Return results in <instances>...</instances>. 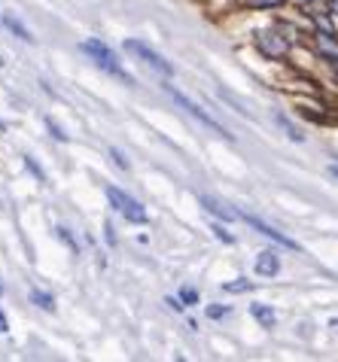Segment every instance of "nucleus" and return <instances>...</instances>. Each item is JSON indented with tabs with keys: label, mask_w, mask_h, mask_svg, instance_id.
I'll use <instances>...</instances> for the list:
<instances>
[{
	"label": "nucleus",
	"mask_w": 338,
	"mask_h": 362,
	"mask_svg": "<svg viewBox=\"0 0 338 362\" xmlns=\"http://www.w3.org/2000/svg\"><path fill=\"white\" fill-rule=\"evenodd\" d=\"M256 271H260L262 277H274L277 271H281V259H277L272 250H262V253L256 256Z\"/></svg>",
	"instance_id": "7"
},
{
	"label": "nucleus",
	"mask_w": 338,
	"mask_h": 362,
	"mask_svg": "<svg viewBox=\"0 0 338 362\" xmlns=\"http://www.w3.org/2000/svg\"><path fill=\"white\" fill-rule=\"evenodd\" d=\"M0 296H4V286H0Z\"/></svg>",
	"instance_id": "26"
},
{
	"label": "nucleus",
	"mask_w": 338,
	"mask_h": 362,
	"mask_svg": "<svg viewBox=\"0 0 338 362\" xmlns=\"http://www.w3.org/2000/svg\"><path fill=\"white\" fill-rule=\"evenodd\" d=\"M326 9H330L332 16H338V0H330V4H326Z\"/></svg>",
	"instance_id": "21"
},
{
	"label": "nucleus",
	"mask_w": 338,
	"mask_h": 362,
	"mask_svg": "<svg viewBox=\"0 0 338 362\" xmlns=\"http://www.w3.org/2000/svg\"><path fill=\"white\" fill-rule=\"evenodd\" d=\"M332 67H335V76H338V62H332Z\"/></svg>",
	"instance_id": "24"
},
{
	"label": "nucleus",
	"mask_w": 338,
	"mask_h": 362,
	"mask_svg": "<svg viewBox=\"0 0 338 362\" xmlns=\"http://www.w3.org/2000/svg\"><path fill=\"white\" fill-rule=\"evenodd\" d=\"M180 298L186 301V305H195V301H198V293H195V289H183Z\"/></svg>",
	"instance_id": "17"
},
{
	"label": "nucleus",
	"mask_w": 338,
	"mask_h": 362,
	"mask_svg": "<svg viewBox=\"0 0 338 362\" xmlns=\"http://www.w3.org/2000/svg\"><path fill=\"white\" fill-rule=\"evenodd\" d=\"M207 317H226V308H207Z\"/></svg>",
	"instance_id": "19"
},
{
	"label": "nucleus",
	"mask_w": 338,
	"mask_h": 362,
	"mask_svg": "<svg viewBox=\"0 0 338 362\" xmlns=\"http://www.w3.org/2000/svg\"><path fill=\"white\" fill-rule=\"evenodd\" d=\"M247 223H250L256 231H260V235H265V238L277 240V244H281V247H286V250H299V244H296V240H290V238L284 235V231H277V228H272V226L260 223V219H256V216H247Z\"/></svg>",
	"instance_id": "6"
},
{
	"label": "nucleus",
	"mask_w": 338,
	"mask_h": 362,
	"mask_svg": "<svg viewBox=\"0 0 338 362\" xmlns=\"http://www.w3.org/2000/svg\"><path fill=\"white\" fill-rule=\"evenodd\" d=\"M284 0H247V6H260V9H268V6H281Z\"/></svg>",
	"instance_id": "15"
},
{
	"label": "nucleus",
	"mask_w": 338,
	"mask_h": 362,
	"mask_svg": "<svg viewBox=\"0 0 338 362\" xmlns=\"http://www.w3.org/2000/svg\"><path fill=\"white\" fill-rule=\"evenodd\" d=\"M168 95H171V98L177 100V104H180V107L186 110V113H189V116H195V119H198V122H202V125H207V128H214V132H216V134H223V137H232V134H226V128H223L220 122H216V119H214V116H207V113H204V110H202V107H198V104H192V100H189L186 95H180V92H174V88H168Z\"/></svg>",
	"instance_id": "4"
},
{
	"label": "nucleus",
	"mask_w": 338,
	"mask_h": 362,
	"mask_svg": "<svg viewBox=\"0 0 338 362\" xmlns=\"http://www.w3.org/2000/svg\"><path fill=\"white\" fill-rule=\"evenodd\" d=\"M107 198H110V204L119 210V214H122L125 219H132V223H146V210L137 204L134 198H128L122 189H107Z\"/></svg>",
	"instance_id": "3"
},
{
	"label": "nucleus",
	"mask_w": 338,
	"mask_h": 362,
	"mask_svg": "<svg viewBox=\"0 0 338 362\" xmlns=\"http://www.w3.org/2000/svg\"><path fill=\"white\" fill-rule=\"evenodd\" d=\"M0 332H6V317L0 314Z\"/></svg>",
	"instance_id": "22"
},
{
	"label": "nucleus",
	"mask_w": 338,
	"mask_h": 362,
	"mask_svg": "<svg viewBox=\"0 0 338 362\" xmlns=\"http://www.w3.org/2000/svg\"><path fill=\"white\" fill-rule=\"evenodd\" d=\"M202 204H204L207 210H211V214H216V216H220V219H226V223H232V219H238V214H235V210H232V207H228V204H223V201H220V198L202 195Z\"/></svg>",
	"instance_id": "9"
},
{
	"label": "nucleus",
	"mask_w": 338,
	"mask_h": 362,
	"mask_svg": "<svg viewBox=\"0 0 338 362\" xmlns=\"http://www.w3.org/2000/svg\"><path fill=\"white\" fill-rule=\"evenodd\" d=\"M125 52H128V55H134L137 62H144V64L150 67L153 74H158V76H171V74H174V67L168 64L158 52H153V49L146 46V43H137V40H125Z\"/></svg>",
	"instance_id": "2"
},
{
	"label": "nucleus",
	"mask_w": 338,
	"mask_h": 362,
	"mask_svg": "<svg viewBox=\"0 0 338 362\" xmlns=\"http://www.w3.org/2000/svg\"><path fill=\"white\" fill-rule=\"evenodd\" d=\"M256 46H260V52L265 58H284L286 52H290L286 37H281L277 31H260V34H256Z\"/></svg>",
	"instance_id": "5"
},
{
	"label": "nucleus",
	"mask_w": 338,
	"mask_h": 362,
	"mask_svg": "<svg viewBox=\"0 0 338 362\" xmlns=\"http://www.w3.org/2000/svg\"><path fill=\"white\" fill-rule=\"evenodd\" d=\"M250 314H253L256 320H260V323H262L265 329H272V326L277 323L274 310H272V308H265V305H253V308H250Z\"/></svg>",
	"instance_id": "10"
},
{
	"label": "nucleus",
	"mask_w": 338,
	"mask_h": 362,
	"mask_svg": "<svg viewBox=\"0 0 338 362\" xmlns=\"http://www.w3.org/2000/svg\"><path fill=\"white\" fill-rule=\"evenodd\" d=\"M31 301H34L37 308H43V310H55V301H52V296L40 293V289H34V293H31Z\"/></svg>",
	"instance_id": "12"
},
{
	"label": "nucleus",
	"mask_w": 338,
	"mask_h": 362,
	"mask_svg": "<svg viewBox=\"0 0 338 362\" xmlns=\"http://www.w3.org/2000/svg\"><path fill=\"white\" fill-rule=\"evenodd\" d=\"M83 52H86L88 58H92V62H95L98 67H101V70H107V74H113L116 79H122V83L132 86V76H128L125 70H122V64L116 62L113 49H110V46H104L101 40H86V43H83Z\"/></svg>",
	"instance_id": "1"
},
{
	"label": "nucleus",
	"mask_w": 338,
	"mask_h": 362,
	"mask_svg": "<svg viewBox=\"0 0 338 362\" xmlns=\"http://www.w3.org/2000/svg\"><path fill=\"white\" fill-rule=\"evenodd\" d=\"M49 128H52V132H55V137H58V140H67V134H64V132H62V128H58L55 122H49Z\"/></svg>",
	"instance_id": "20"
},
{
	"label": "nucleus",
	"mask_w": 338,
	"mask_h": 362,
	"mask_svg": "<svg viewBox=\"0 0 338 362\" xmlns=\"http://www.w3.org/2000/svg\"><path fill=\"white\" fill-rule=\"evenodd\" d=\"M214 231H216V238H220V240H226V244H232V240H235V238L228 235V231H223L220 226H214Z\"/></svg>",
	"instance_id": "18"
},
{
	"label": "nucleus",
	"mask_w": 338,
	"mask_h": 362,
	"mask_svg": "<svg viewBox=\"0 0 338 362\" xmlns=\"http://www.w3.org/2000/svg\"><path fill=\"white\" fill-rule=\"evenodd\" d=\"M223 289H226V293H247V289H253V284H250V280H244V277H238L235 284H226Z\"/></svg>",
	"instance_id": "14"
},
{
	"label": "nucleus",
	"mask_w": 338,
	"mask_h": 362,
	"mask_svg": "<svg viewBox=\"0 0 338 362\" xmlns=\"http://www.w3.org/2000/svg\"><path fill=\"white\" fill-rule=\"evenodd\" d=\"M317 49H320V55H326L330 62H338V40L335 34H326V31H317Z\"/></svg>",
	"instance_id": "8"
},
{
	"label": "nucleus",
	"mask_w": 338,
	"mask_h": 362,
	"mask_svg": "<svg viewBox=\"0 0 338 362\" xmlns=\"http://www.w3.org/2000/svg\"><path fill=\"white\" fill-rule=\"evenodd\" d=\"M277 125H281V128H286V134H290L293 140H302V134H299V132H296V128H293L290 122H286V119H284V116H277Z\"/></svg>",
	"instance_id": "16"
},
{
	"label": "nucleus",
	"mask_w": 338,
	"mask_h": 362,
	"mask_svg": "<svg viewBox=\"0 0 338 362\" xmlns=\"http://www.w3.org/2000/svg\"><path fill=\"white\" fill-rule=\"evenodd\" d=\"M4 22H6V28H9V31H13L16 37H22V40H25V43H34V37H31V31H28V28H25L22 22H18V18H16L13 13H9V16L4 18Z\"/></svg>",
	"instance_id": "11"
},
{
	"label": "nucleus",
	"mask_w": 338,
	"mask_h": 362,
	"mask_svg": "<svg viewBox=\"0 0 338 362\" xmlns=\"http://www.w3.org/2000/svg\"><path fill=\"white\" fill-rule=\"evenodd\" d=\"M299 4H314V0H299Z\"/></svg>",
	"instance_id": "25"
},
{
	"label": "nucleus",
	"mask_w": 338,
	"mask_h": 362,
	"mask_svg": "<svg viewBox=\"0 0 338 362\" xmlns=\"http://www.w3.org/2000/svg\"><path fill=\"white\" fill-rule=\"evenodd\" d=\"M330 174H332V177H338V165H330Z\"/></svg>",
	"instance_id": "23"
},
{
	"label": "nucleus",
	"mask_w": 338,
	"mask_h": 362,
	"mask_svg": "<svg viewBox=\"0 0 338 362\" xmlns=\"http://www.w3.org/2000/svg\"><path fill=\"white\" fill-rule=\"evenodd\" d=\"M311 18H314V25L320 28V31H326V34H335V25H332V18L326 16V13H311Z\"/></svg>",
	"instance_id": "13"
}]
</instances>
